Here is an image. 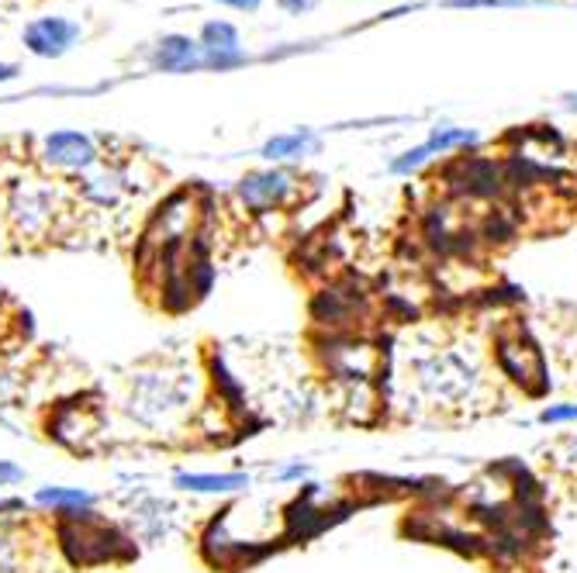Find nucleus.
<instances>
[{"label":"nucleus","instance_id":"nucleus-1","mask_svg":"<svg viewBox=\"0 0 577 573\" xmlns=\"http://www.w3.org/2000/svg\"><path fill=\"white\" fill-rule=\"evenodd\" d=\"M408 383L426 404L440 407V412H464L481 394L484 370L464 345H432V350L412 356Z\"/></svg>","mask_w":577,"mask_h":573},{"label":"nucleus","instance_id":"nucleus-2","mask_svg":"<svg viewBox=\"0 0 577 573\" xmlns=\"http://www.w3.org/2000/svg\"><path fill=\"white\" fill-rule=\"evenodd\" d=\"M56 546L73 570H101L125 566L138 557V546L125 525L111 522L101 508L73 511L66 519L52 522Z\"/></svg>","mask_w":577,"mask_h":573},{"label":"nucleus","instance_id":"nucleus-3","mask_svg":"<svg viewBox=\"0 0 577 573\" xmlns=\"http://www.w3.org/2000/svg\"><path fill=\"white\" fill-rule=\"evenodd\" d=\"M197 401V377L170 366L135 370L125 383V415L146 432H167L181 425Z\"/></svg>","mask_w":577,"mask_h":573},{"label":"nucleus","instance_id":"nucleus-4","mask_svg":"<svg viewBox=\"0 0 577 573\" xmlns=\"http://www.w3.org/2000/svg\"><path fill=\"white\" fill-rule=\"evenodd\" d=\"M63 211L59 187L49 180H14L8 194V221L22 239H42L56 224V215Z\"/></svg>","mask_w":577,"mask_h":573},{"label":"nucleus","instance_id":"nucleus-5","mask_svg":"<svg viewBox=\"0 0 577 573\" xmlns=\"http://www.w3.org/2000/svg\"><path fill=\"white\" fill-rule=\"evenodd\" d=\"M232 194L249 215H273V211L291 208V204L302 197V180L287 167H263V170H249L246 176H238Z\"/></svg>","mask_w":577,"mask_h":573},{"label":"nucleus","instance_id":"nucleus-6","mask_svg":"<svg viewBox=\"0 0 577 573\" xmlns=\"http://www.w3.org/2000/svg\"><path fill=\"white\" fill-rule=\"evenodd\" d=\"M494 366L508 383L523 387L526 394H540L547 387V359L540 345L523 329H505L494 336Z\"/></svg>","mask_w":577,"mask_h":573},{"label":"nucleus","instance_id":"nucleus-7","mask_svg":"<svg viewBox=\"0 0 577 573\" xmlns=\"http://www.w3.org/2000/svg\"><path fill=\"white\" fill-rule=\"evenodd\" d=\"M38 159H42L46 170L76 176V180L105 162L97 138L79 132V129H56V132L42 135V142H38Z\"/></svg>","mask_w":577,"mask_h":573},{"label":"nucleus","instance_id":"nucleus-8","mask_svg":"<svg viewBox=\"0 0 577 573\" xmlns=\"http://www.w3.org/2000/svg\"><path fill=\"white\" fill-rule=\"evenodd\" d=\"M170 487L191 498H235L253 487V477L243 470H176Z\"/></svg>","mask_w":577,"mask_h":573},{"label":"nucleus","instance_id":"nucleus-9","mask_svg":"<svg viewBox=\"0 0 577 573\" xmlns=\"http://www.w3.org/2000/svg\"><path fill=\"white\" fill-rule=\"evenodd\" d=\"M128 191H132L128 167H118V162H101V167H94L90 173L76 180V194L94 204V208H114Z\"/></svg>","mask_w":577,"mask_h":573},{"label":"nucleus","instance_id":"nucleus-10","mask_svg":"<svg viewBox=\"0 0 577 573\" xmlns=\"http://www.w3.org/2000/svg\"><path fill=\"white\" fill-rule=\"evenodd\" d=\"M25 49L42 56V59H59L66 56L76 38H79V25L70 22V17H38V22H32L25 28Z\"/></svg>","mask_w":577,"mask_h":573},{"label":"nucleus","instance_id":"nucleus-11","mask_svg":"<svg viewBox=\"0 0 577 573\" xmlns=\"http://www.w3.org/2000/svg\"><path fill=\"white\" fill-rule=\"evenodd\" d=\"M197 46L205 52V70H235L246 63V52L243 42H238V32L229 22H208L201 28V38H197Z\"/></svg>","mask_w":577,"mask_h":573},{"label":"nucleus","instance_id":"nucleus-12","mask_svg":"<svg viewBox=\"0 0 577 573\" xmlns=\"http://www.w3.org/2000/svg\"><path fill=\"white\" fill-rule=\"evenodd\" d=\"M28 501H32L35 511H42V515H49L52 522L73 515V511L101 504V498H97L90 487H73V484H42V487L32 490Z\"/></svg>","mask_w":577,"mask_h":573},{"label":"nucleus","instance_id":"nucleus-13","mask_svg":"<svg viewBox=\"0 0 577 573\" xmlns=\"http://www.w3.org/2000/svg\"><path fill=\"white\" fill-rule=\"evenodd\" d=\"M170 525H173V504L167 498L146 495L128 511V532L138 542H149V546L163 542L170 536Z\"/></svg>","mask_w":577,"mask_h":573},{"label":"nucleus","instance_id":"nucleus-14","mask_svg":"<svg viewBox=\"0 0 577 573\" xmlns=\"http://www.w3.org/2000/svg\"><path fill=\"white\" fill-rule=\"evenodd\" d=\"M149 63L163 73H197L205 70V52L187 35H167L156 42Z\"/></svg>","mask_w":577,"mask_h":573},{"label":"nucleus","instance_id":"nucleus-15","mask_svg":"<svg viewBox=\"0 0 577 573\" xmlns=\"http://www.w3.org/2000/svg\"><path fill=\"white\" fill-rule=\"evenodd\" d=\"M318 146H322V138H318L311 129H294V132L270 135L260 146V159L270 162V167H287V162H302V159L315 156Z\"/></svg>","mask_w":577,"mask_h":573},{"label":"nucleus","instance_id":"nucleus-16","mask_svg":"<svg viewBox=\"0 0 577 573\" xmlns=\"http://www.w3.org/2000/svg\"><path fill=\"white\" fill-rule=\"evenodd\" d=\"M481 142L474 129H456V125H443V129H432L429 138H426V149L435 156H450V153H461V149H470Z\"/></svg>","mask_w":577,"mask_h":573},{"label":"nucleus","instance_id":"nucleus-17","mask_svg":"<svg viewBox=\"0 0 577 573\" xmlns=\"http://www.w3.org/2000/svg\"><path fill=\"white\" fill-rule=\"evenodd\" d=\"M540 422H543V425H570V422H577V401L547 404L543 412H540Z\"/></svg>","mask_w":577,"mask_h":573},{"label":"nucleus","instance_id":"nucleus-18","mask_svg":"<svg viewBox=\"0 0 577 573\" xmlns=\"http://www.w3.org/2000/svg\"><path fill=\"white\" fill-rule=\"evenodd\" d=\"M25 480H28V470L22 463L0 456V495H8L11 487H22Z\"/></svg>","mask_w":577,"mask_h":573},{"label":"nucleus","instance_id":"nucleus-19","mask_svg":"<svg viewBox=\"0 0 577 573\" xmlns=\"http://www.w3.org/2000/svg\"><path fill=\"white\" fill-rule=\"evenodd\" d=\"M305 477H308V463H302V460L284 463V466L273 470V480H277V484H302Z\"/></svg>","mask_w":577,"mask_h":573},{"label":"nucleus","instance_id":"nucleus-20","mask_svg":"<svg viewBox=\"0 0 577 573\" xmlns=\"http://www.w3.org/2000/svg\"><path fill=\"white\" fill-rule=\"evenodd\" d=\"M526 0H450V8H523Z\"/></svg>","mask_w":577,"mask_h":573},{"label":"nucleus","instance_id":"nucleus-21","mask_svg":"<svg viewBox=\"0 0 577 573\" xmlns=\"http://www.w3.org/2000/svg\"><path fill=\"white\" fill-rule=\"evenodd\" d=\"M214 4H225L232 11H256V8L263 4V0H214Z\"/></svg>","mask_w":577,"mask_h":573},{"label":"nucleus","instance_id":"nucleus-22","mask_svg":"<svg viewBox=\"0 0 577 573\" xmlns=\"http://www.w3.org/2000/svg\"><path fill=\"white\" fill-rule=\"evenodd\" d=\"M281 8L291 11V14H302V11H311L315 0H281Z\"/></svg>","mask_w":577,"mask_h":573},{"label":"nucleus","instance_id":"nucleus-23","mask_svg":"<svg viewBox=\"0 0 577 573\" xmlns=\"http://www.w3.org/2000/svg\"><path fill=\"white\" fill-rule=\"evenodd\" d=\"M17 73H22V70H17L14 63H0V84H8V80H14Z\"/></svg>","mask_w":577,"mask_h":573},{"label":"nucleus","instance_id":"nucleus-24","mask_svg":"<svg viewBox=\"0 0 577 573\" xmlns=\"http://www.w3.org/2000/svg\"><path fill=\"white\" fill-rule=\"evenodd\" d=\"M564 108H567L570 114H577V94H564Z\"/></svg>","mask_w":577,"mask_h":573}]
</instances>
